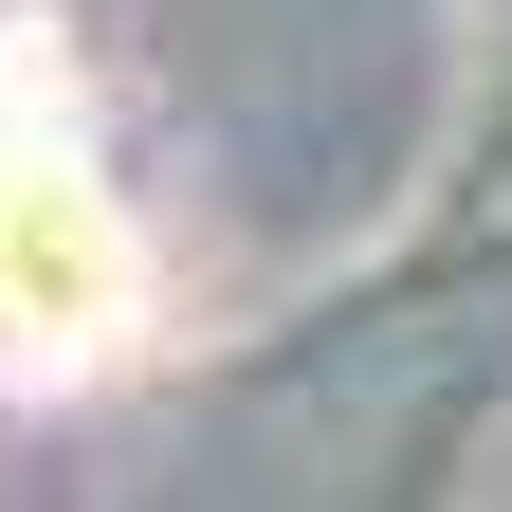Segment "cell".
Masks as SVG:
<instances>
[{"mask_svg": "<svg viewBox=\"0 0 512 512\" xmlns=\"http://www.w3.org/2000/svg\"><path fill=\"white\" fill-rule=\"evenodd\" d=\"M128 330H147V238L92 165L74 37L37 0H0V384L74 403L92 366H128Z\"/></svg>", "mask_w": 512, "mask_h": 512, "instance_id": "obj_1", "label": "cell"}]
</instances>
